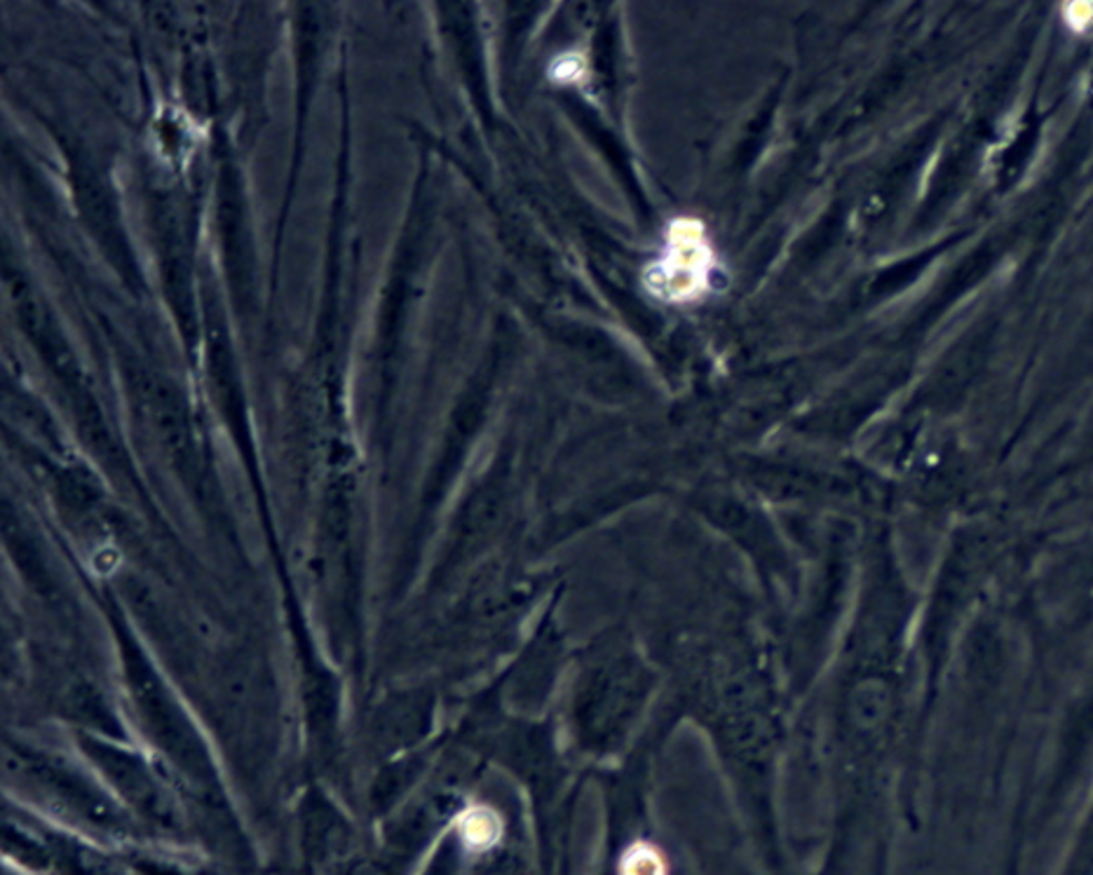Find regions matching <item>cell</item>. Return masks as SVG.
Instances as JSON below:
<instances>
[{
  "label": "cell",
  "mask_w": 1093,
  "mask_h": 875,
  "mask_svg": "<svg viewBox=\"0 0 1093 875\" xmlns=\"http://www.w3.org/2000/svg\"><path fill=\"white\" fill-rule=\"evenodd\" d=\"M716 268L713 249L697 218H676L660 258L646 271V287L662 301L690 303L705 296Z\"/></svg>",
  "instance_id": "cell-1"
},
{
  "label": "cell",
  "mask_w": 1093,
  "mask_h": 875,
  "mask_svg": "<svg viewBox=\"0 0 1093 875\" xmlns=\"http://www.w3.org/2000/svg\"><path fill=\"white\" fill-rule=\"evenodd\" d=\"M1063 17H1065L1070 29L1077 31V33H1084L1086 29L1093 27V3H1089V0H1077V3H1067L1063 8Z\"/></svg>",
  "instance_id": "cell-2"
},
{
  "label": "cell",
  "mask_w": 1093,
  "mask_h": 875,
  "mask_svg": "<svg viewBox=\"0 0 1093 875\" xmlns=\"http://www.w3.org/2000/svg\"><path fill=\"white\" fill-rule=\"evenodd\" d=\"M627 875H662V868L658 859L646 855V852H639V855H633L629 859Z\"/></svg>",
  "instance_id": "cell-3"
}]
</instances>
